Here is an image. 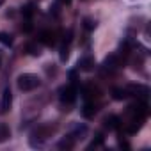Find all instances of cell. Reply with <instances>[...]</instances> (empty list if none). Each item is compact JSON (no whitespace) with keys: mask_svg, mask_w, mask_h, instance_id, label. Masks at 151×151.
<instances>
[{"mask_svg":"<svg viewBox=\"0 0 151 151\" xmlns=\"http://www.w3.org/2000/svg\"><path fill=\"white\" fill-rule=\"evenodd\" d=\"M16 86H18L20 91L30 93V91H34V89H37L41 86V78L37 77V75H34V73H22L16 78Z\"/></svg>","mask_w":151,"mask_h":151,"instance_id":"2","label":"cell"},{"mask_svg":"<svg viewBox=\"0 0 151 151\" xmlns=\"http://www.w3.org/2000/svg\"><path fill=\"white\" fill-rule=\"evenodd\" d=\"M94 66H96V62H94V59H93L91 55H84V57H80L78 62H77V68H78L80 71H93Z\"/></svg>","mask_w":151,"mask_h":151,"instance_id":"9","label":"cell"},{"mask_svg":"<svg viewBox=\"0 0 151 151\" xmlns=\"http://www.w3.org/2000/svg\"><path fill=\"white\" fill-rule=\"evenodd\" d=\"M73 142H78V140H84L86 137H87V126L86 124H82V123H73L71 126H69V130H68V133H66Z\"/></svg>","mask_w":151,"mask_h":151,"instance_id":"4","label":"cell"},{"mask_svg":"<svg viewBox=\"0 0 151 151\" xmlns=\"http://www.w3.org/2000/svg\"><path fill=\"white\" fill-rule=\"evenodd\" d=\"M112 98L117 100V101L126 100V98H128V91H126V87H116V89H112Z\"/></svg>","mask_w":151,"mask_h":151,"instance_id":"13","label":"cell"},{"mask_svg":"<svg viewBox=\"0 0 151 151\" xmlns=\"http://www.w3.org/2000/svg\"><path fill=\"white\" fill-rule=\"evenodd\" d=\"M126 91H128V96H135L137 100H142V101H147L149 98V87L142 84H130Z\"/></svg>","mask_w":151,"mask_h":151,"instance_id":"6","label":"cell"},{"mask_svg":"<svg viewBox=\"0 0 151 151\" xmlns=\"http://www.w3.org/2000/svg\"><path fill=\"white\" fill-rule=\"evenodd\" d=\"M101 68H103L105 73H114V71L121 69V68H123V59H121V55H119V53H112V55H109V57L103 60Z\"/></svg>","mask_w":151,"mask_h":151,"instance_id":"5","label":"cell"},{"mask_svg":"<svg viewBox=\"0 0 151 151\" xmlns=\"http://www.w3.org/2000/svg\"><path fill=\"white\" fill-rule=\"evenodd\" d=\"M94 114H96V105L93 101H86L84 103V109H82V116L87 117V119H91Z\"/></svg>","mask_w":151,"mask_h":151,"instance_id":"12","label":"cell"},{"mask_svg":"<svg viewBox=\"0 0 151 151\" xmlns=\"http://www.w3.org/2000/svg\"><path fill=\"white\" fill-rule=\"evenodd\" d=\"M73 146H75V142H73V140H71L68 135H66V137H64V139L59 142V147H60V149H64V147H66V149H71Z\"/></svg>","mask_w":151,"mask_h":151,"instance_id":"17","label":"cell"},{"mask_svg":"<svg viewBox=\"0 0 151 151\" xmlns=\"http://www.w3.org/2000/svg\"><path fill=\"white\" fill-rule=\"evenodd\" d=\"M0 60H2V59H0Z\"/></svg>","mask_w":151,"mask_h":151,"instance_id":"21","label":"cell"},{"mask_svg":"<svg viewBox=\"0 0 151 151\" xmlns=\"http://www.w3.org/2000/svg\"><path fill=\"white\" fill-rule=\"evenodd\" d=\"M53 132H55V128L53 126H37L32 133H30V139H29V142H30V146L32 147H43L45 144H46V140L53 135Z\"/></svg>","mask_w":151,"mask_h":151,"instance_id":"1","label":"cell"},{"mask_svg":"<svg viewBox=\"0 0 151 151\" xmlns=\"http://www.w3.org/2000/svg\"><path fill=\"white\" fill-rule=\"evenodd\" d=\"M11 139V128L6 123H0V144Z\"/></svg>","mask_w":151,"mask_h":151,"instance_id":"14","label":"cell"},{"mask_svg":"<svg viewBox=\"0 0 151 151\" xmlns=\"http://www.w3.org/2000/svg\"><path fill=\"white\" fill-rule=\"evenodd\" d=\"M105 128L107 130H110V132H114V130H119L121 126H123V121L117 117V116H109V117H105Z\"/></svg>","mask_w":151,"mask_h":151,"instance_id":"10","label":"cell"},{"mask_svg":"<svg viewBox=\"0 0 151 151\" xmlns=\"http://www.w3.org/2000/svg\"><path fill=\"white\" fill-rule=\"evenodd\" d=\"M84 27H86L87 30H94V29H96V20H93V18H86V20H84Z\"/></svg>","mask_w":151,"mask_h":151,"instance_id":"18","label":"cell"},{"mask_svg":"<svg viewBox=\"0 0 151 151\" xmlns=\"http://www.w3.org/2000/svg\"><path fill=\"white\" fill-rule=\"evenodd\" d=\"M71 39H73V32L68 30V32L62 36V43H60V48H59V57H60L62 62L68 60V57H69V45H71Z\"/></svg>","mask_w":151,"mask_h":151,"instance_id":"8","label":"cell"},{"mask_svg":"<svg viewBox=\"0 0 151 151\" xmlns=\"http://www.w3.org/2000/svg\"><path fill=\"white\" fill-rule=\"evenodd\" d=\"M13 107V93L9 87H4L2 93H0V114H7Z\"/></svg>","mask_w":151,"mask_h":151,"instance_id":"7","label":"cell"},{"mask_svg":"<svg viewBox=\"0 0 151 151\" xmlns=\"http://www.w3.org/2000/svg\"><path fill=\"white\" fill-rule=\"evenodd\" d=\"M2 4H4V0H0V6H2Z\"/></svg>","mask_w":151,"mask_h":151,"instance_id":"20","label":"cell"},{"mask_svg":"<svg viewBox=\"0 0 151 151\" xmlns=\"http://www.w3.org/2000/svg\"><path fill=\"white\" fill-rule=\"evenodd\" d=\"M0 43L6 45V46H11L13 45V36L7 34V32H0Z\"/></svg>","mask_w":151,"mask_h":151,"instance_id":"16","label":"cell"},{"mask_svg":"<svg viewBox=\"0 0 151 151\" xmlns=\"http://www.w3.org/2000/svg\"><path fill=\"white\" fill-rule=\"evenodd\" d=\"M77 86L75 84H66L60 87L59 91V100L62 105H73L75 101H77Z\"/></svg>","mask_w":151,"mask_h":151,"instance_id":"3","label":"cell"},{"mask_svg":"<svg viewBox=\"0 0 151 151\" xmlns=\"http://www.w3.org/2000/svg\"><path fill=\"white\" fill-rule=\"evenodd\" d=\"M60 4H71V0H59Z\"/></svg>","mask_w":151,"mask_h":151,"instance_id":"19","label":"cell"},{"mask_svg":"<svg viewBox=\"0 0 151 151\" xmlns=\"http://www.w3.org/2000/svg\"><path fill=\"white\" fill-rule=\"evenodd\" d=\"M27 52L30 53V55H34V57H39L43 52H41V46L37 45V43H29L27 45Z\"/></svg>","mask_w":151,"mask_h":151,"instance_id":"15","label":"cell"},{"mask_svg":"<svg viewBox=\"0 0 151 151\" xmlns=\"http://www.w3.org/2000/svg\"><path fill=\"white\" fill-rule=\"evenodd\" d=\"M37 39H39V43H43V45H46V46L55 45V34H53L52 30H43Z\"/></svg>","mask_w":151,"mask_h":151,"instance_id":"11","label":"cell"}]
</instances>
